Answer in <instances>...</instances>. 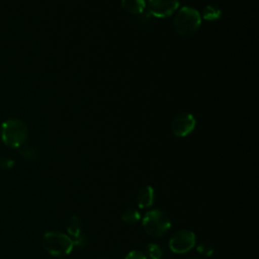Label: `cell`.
Instances as JSON below:
<instances>
[{
    "mask_svg": "<svg viewBox=\"0 0 259 259\" xmlns=\"http://www.w3.org/2000/svg\"><path fill=\"white\" fill-rule=\"evenodd\" d=\"M201 17L199 12L192 7L181 8L174 19V27L176 31L184 37L193 36L199 29Z\"/></svg>",
    "mask_w": 259,
    "mask_h": 259,
    "instance_id": "1",
    "label": "cell"
},
{
    "mask_svg": "<svg viewBox=\"0 0 259 259\" xmlns=\"http://www.w3.org/2000/svg\"><path fill=\"white\" fill-rule=\"evenodd\" d=\"M1 140L10 148L21 147L27 139V127L26 125L17 118H9L1 124Z\"/></svg>",
    "mask_w": 259,
    "mask_h": 259,
    "instance_id": "2",
    "label": "cell"
},
{
    "mask_svg": "<svg viewBox=\"0 0 259 259\" xmlns=\"http://www.w3.org/2000/svg\"><path fill=\"white\" fill-rule=\"evenodd\" d=\"M142 226L149 236L159 238L169 231L171 220L165 211L155 208L145 213L142 219Z\"/></svg>",
    "mask_w": 259,
    "mask_h": 259,
    "instance_id": "3",
    "label": "cell"
},
{
    "mask_svg": "<svg viewBox=\"0 0 259 259\" xmlns=\"http://www.w3.org/2000/svg\"><path fill=\"white\" fill-rule=\"evenodd\" d=\"M41 243L44 249L56 257L67 256L74 248L73 240L68 235L57 231L47 232L41 239Z\"/></svg>",
    "mask_w": 259,
    "mask_h": 259,
    "instance_id": "4",
    "label": "cell"
},
{
    "mask_svg": "<svg viewBox=\"0 0 259 259\" xmlns=\"http://www.w3.org/2000/svg\"><path fill=\"white\" fill-rule=\"evenodd\" d=\"M196 243L195 234L189 230L175 232L169 240V248L173 253L183 254L190 251Z\"/></svg>",
    "mask_w": 259,
    "mask_h": 259,
    "instance_id": "5",
    "label": "cell"
},
{
    "mask_svg": "<svg viewBox=\"0 0 259 259\" xmlns=\"http://www.w3.org/2000/svg\"><path fill=\"white\" fill-rule=\"evenodd\" d=\"M195 118L191 113L183 112L178 114L171 123V131L176 137H186L195 127Z\"/></svg>",
    "mask_w": 259,
    "mask_h": 259,
    "instance_id": "6",
    "label": "cell"
},
{
    "mask_svg": "<svg viewBox=\"0 0 259 259\" xmlns=\"http://www.w3.org/2000/svg\"><path fill=\"white\" fill-rule=\"evenodd\" d=\"M179 5V0H149L148 8L152 16L164 18L170 16Z\"/></svg>",
    "mask_w": 259,
    "mask_h": 259,
    "instance_id": "7",
    "label": "cell"
},
{
    "mask_svg": "<svg viewBox=\"0 0 259 259\" xmlns=\"http://www.w3.org/2000/svg\"><path fill=\"white\" fill-rule=\"evenodd\" d=\"M136 200L141 208H148L153 205L155 201V190L152 186H142L136 195Z\"/></svg>",
    "mask_w": 259,
    "mask_h": 259,
    "instance_id": "8",
    "label": "cell"
},
{
    "mask_svg": "<svg viewBox=\"0 0 259 259\" xmlns=\"http://www.w3.org/2000/svg\"><path fill=\"white\" fill-rule=\"evenodd\" d=\"M67 233L68 236L74 240L77 237H79L83 231H82V221L77 215H71L67 221Z\"/></svg>",
    "mask_w": 259,
    "mask_h": 259,
    "instance_id": "9",
    "label": "cell"
},
{
    "mask_svg": "<svg viewBox=\"0 0 259 259\" xmlns=\"http://www.w3.org/2000/svg\"><path fill=\"white\" fill-rule=\"evenodd\" d=\"M121 7L131 14L143 13L146 8L145 0H121Z\"/></svg>",
    "mask_w": 259,
    "mask_h": 259,
    "instance_id": "10",
    "label": "cell"
},
{
    "mask_svg": "<svg viewBox=\"0 0 259 259\" xmlns=\"http://www.w3.org/2000/svg\"><path fill=\"white\" fill-rule=\"evenodd\" d=\"M132 24L137 29H146L152 24V15L148 13H140L133 18Z\"/></svg>",
    "mask_w": 259,
    "mask_h": 259,
    "instance_id": "11",
    "label": "cell"
},
{
    "mask_svg": "<svg viewBox=\"0 0 259 259\" xmlns=\"http://www.w3.org/2000/svg\"><path fill=\"white\" fill-rule=\"evenodd\" d=\"M121 220L125 224L133 225L141 220V214L136 208H127L121 213Z\"/></svg>",
    "mask_w": 259,
    "mask_h": 259,
    "instance_id": "12",
    "label": "cell"
},
{
    "mask_svg": "<svg viewBox=\"0 0 259 259\" xmlns=\"http://www.w3.org/2000/svg\"><path fill=\"white\" fill-rule=\"evenodd\" d=\"M221 17V10L212 5H207L202 10V18L205 20L213 21Z\"/></svg>",
    "mask_w": 259,
    "mask_h": 259,
    "instance_id": "13",
    "label": "cell"
},
{
    "mask_svg": "<svg viewBox=\"0 0 259 259\" xmlns=\"http://www.w3.org/2000/svg\"><path fill=\"white\" fill-rule=\"evenodd\" d=\"M147 255L150 259H162L163 251L159 245L151 243L147 246Z\"/></svg>",
    "mask_w": 259,
    "mask_h": 259,
    "instance_id": "14",
    "label": "cell"
},
{
    "mask_svg": "<svg viewBox=\"0 0 259 259\" xmlns=\"http://www.w3.org/2000/svg\"><path fill=\"white\" fill-rule=\"evenodd\" d=\"M196 250H197V252H198L200 255H202V256H204V257H209V256H211V255L213 254V248H212V246L209 245V244L206 243V242H201V243H199V244L197 245V247H196Z\"/></svg>",
    "mask_w": 259,
    "mask_h": 259,
    "instance_id": "15",
    "label": "cell"
},
{
    "mask_svg": "<svg viewBox=\"0 0 259 259\" xmlns=\"http://www.w3.org/2000/svg\"><path fill=\"white\" fill-rule=\"evenodd\" d=\"M73 244H74V247H77V248H85L88 246L89 244V239L88 237L86 236V234L82 233L79 237H77L76 239L73 240Z\"/></svg>",
    "mask_w": 259,
    "mask_h": 259,
    "instance_id": "16",
    "label": "cell"
},
{
    "mask_svg": "<svg viewBox=\"0 0 259 259\" xmlns=\"http://www.w3.org/2000/svg\"><path fill=\"white\" fill-rule=\"evenodd\" d=\"M123 259H148V257L141 251H137V250H133L131 252H128Z\"/></svg>",
    "mask_w": 259,
    "mask_h": 259,
    "instance_id": "17",
    "label": "cell"
},
{
    "mask_svg": "<svg viewBox=\"0 0 259 259\" xmlns=\"http://www.w3.org/2000/svg\"><path fill=\"white\" fill-rule=\"evenodd\" d=\"M13 166V161L7 158H0V167L3 169H8Z\"/></svg>",
    "mask_w": 259,
    "mask_h": 259,
    "instance_id": "18",
    "label": "cell"
},
{
    "mask_svg": "<svg viewBox=\"0 0 259 259\" xmlns=\"http://www.w3.org/2000/svg\"><path fill=\"white\" fill-rule=\"evenodd\" d=\"M95 259H105V258H95Z\"/></svg>",
    "mask_w": 259,
    "mask_h": 259,
    "instance_id": "19",
    "label": "cell"
}]
</instances>
